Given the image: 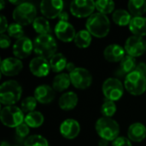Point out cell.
<instances>
[{
    "instance_id": "cell-18",
    "label": "cell",
    "mask_w": 146,
    "mask_h": 146,
    "mask_svg": "<svg viewBox=\"0 0 146 146\" xmlns=\"http://www.w3.org/2000/svg\"><path fill=\"white\" fill-rule=\"evenodd\" d=\"M34 98L38 103L42 104H47L54 100L55 91L52 86L48 85H41L35 89Z\"/></svg>"
},
{
    "instance_id": "cell-17",
    "label": "cell",
    "mask_w": 146,
    "mask_h": 146,
    "mask_svg": "<svg viewBox=\"0 0 146 146\" xmlns=\"http://www.w3.org/2000/svg\"><path fill=\"white\" fill-rule=\"evenodd\" d=\"M80 132V126L79 122L74 119H67L60 125L61 134L68 139H75Z\"/></svg>"
},
{
    "instance_id": "cell-30",
    "label": "cell",
    "mask_w": 146,
    "mask_h": 146,
    "mask_svg": "<svg viewBox=\"0 0 146 146\" xmlns=\"http://www.w3.org/2000/svg\"><path fill=\"white\" fill-rule=\"evenodd\" d=\"M33 27L34 31L37 33H38V35L50 34V22L45 17H41V16L37 17L33 22Z\"/></svg>"
},
{
    "instance_id": "cell-6",
    "label": "cell",
    "mask_w": 146,
    "mask_h": 146,
    "mask_svg": "<svg viewBox=\"0 0 146 146\" xmlns=\"http://www.w3.org/2000/svg\"><path fill=\"white\" fill-rule=\"evenodd\" d=\"M125 89L133 96L142 95L146 91V78L140 72L134 70L124 79Z\"/></svg>"
},
{
    "instance_id": "cell-1",
    "label": "cell",
    "mask_w": 146,
    "mask_h": 146,
    "mask_svg": "<svg viewBox=\"0 0 146 146\" xmlns=\"http://www.w3.org/2000/svg\"><path fill=\"white\" fill-rule=\"evenodd\" d=\"M86 30L94 37L104 38L110 30V21L106 15L99 12L92 14L86 22Z\"/></svg>"
},
{
    "instance_id": "cell-9",
    "label": "cell",
    "mask_w": 146,
    "mask_h": 146,
    "mask_svg": "<svg viewBox=\"0 0 146 146\" xmlns=\"http://www.w3.org/2000/svg\"><path fill=\"white\" fill-rule=\"evenodd\" d=\"M95 9L96 4L92 0H74L70 3V12L79 18L90 17Z\"/></svg>"
},
{
    "instance_id": "cell-39",
    "label": "cell",
    "mask_w": 146,
    "mask_h": 146,
    "mask_svg": "<svg viewBox=\"0 0 146 146\" xmlns=\"http://www.w3.org/2000/svg\"><path fill=\"white\" fill-rule=\"evenodd\" d=\"M8 21L5 18V16H3V15L0 16V33L1 34H3L5 31L8 30Z\"/></svg>"
},
{
    "instance_id": "cell-45",
    "label": "cell",
    "mask_w": 146,
    "mask_h": 146,
    "mask_svg": "<svg viewBox=\"0 0 146 146\" xmlns=\"http://www.w3.org/2000/svg\"><path fill=\"white\" fill-rule=\"evenodd\" d=\"M1 146H10V145H9V144L8 142H6V141H3V142H2V144H1Z\"/></svg>"
},
{
    "instance_id": "cell-12",
    "label": "cell",
    "mask_w": 146,
    "mask_h": 146,
    "mask_svg": "<svg viewBox=\"0 0 146 146\" xmlns=\"http://www.w3.org/2000/svg\"><path fill=\"white\" fill-rule=\"evenodd\" d=\"M64 3L62 0H44L40 3V11L48 19H55L62 12Z\"/></svg>"
},
{
    "instance_id": "cell-13",
    "label": "cell",
    "mask_w": 146,
    "mask_h": 146,
    "mask_svg": "<svg viewBox=\"0 0 146 146\" xmlns=\"http://www.w3.org/2000/svg\"><path fill=\"white\" fill-rule=\"evenodd\" d=\"M55 33L58 39L62 42L69 43L74 40L76 36L75 29L68 21H58L55 27Z\"/></svg>"
},
{
    "instance_id": "cell-4",
    "label": "cell",
    "mask_w": 146,
    "mask_h": 146,
    "mask_svg": "<svg viewBox=\"0 0 146 146\" xmlns=\"http://www.w3.org/2000/svg\"><path fill=\"white\" fill-rule=\"evenodd\" d=\"M96 131L102 139L114 141L120 133V127L116 121L109 117L99 118L95 125Z\"/></svg>"
},
{
    "instance_id": "cell-8",
    "label": "cell",
    "mask_w": 146,
    "mask_h": 146,
    "mask_svg": "<svg viewBox=\"0 0 146 146\" xmlns=\"http://www.w3.org/2000/svg\"><path fill=\"white\" fill-rule=\"evenodd\" d=\"M103 93L108 100L113 102L119 100L124 93L122 82L117 78H109L103 84Z\"/></svg>"
},
{
    "instance_id": "cell-46",
    "label": "cell",
    "mask_w": 146,
    "mask_h": 146,
    "mask_svg": "<svg viewBox=\"0 0 146 146\" xmlns=\"http://www.w3.org/2000/svg\"><path fill=\"white\" fill-rule=\"evenodd\" d=\"M13 146H20V145H13Z\"/></svg>"
},
{
    "instance_id": "cell-40",
    "label": "cell",
    "mask_w": 146,
    "mask_h": 146,
    "mask_svg": "<svg viewBox=\"0 0 146 146\" xmlns=\"http://www.w3.org/2000/svg\"><path fill=\"white\" fill-rule=\"evenodd\" d=\"M135 70H137V71L140 72L141 74H143L146 78V64L145 62H140V63H139V64L137 65Z\"/></svg>"
},
{
    "instance_id": "cell-34",
    "label": "cell",
    "mask_w": 146,
    "mask_h": 146,
    "mask_svg": "<svg viewBox=\"0 0 146 146\" xmlns=\"http://www.w3.org/2000/svg\"><path fill=\"white\" fill-rule=\"evenodd\" d=\"M8 34L9 36H10L11 38H16L17 40L25 37L24 36V30L21 25L18 24V23H11L9 27H8Z\"/></svg>"
},
{
    "instance_id": "cell-32",
    "label": "cell",
    "mask_w": 146,
    "mask_h": 146,
    "mask_svg": "<svg viewBox=\"0 0 146 146\" xmlns=\"http://www.w3.org/2000/svg\"><path fill=\"white\" fill-rule=\"evenodd\" d=\"M24 146H49L48 141L41 135H32L26 139Z\"/></svg>"
},
{
    "instance_id": "cell-7",
    "label": "cell",
    "mask_w": 146,
    "mask_h": 146,
    "mask_svg": "<svg viewBox=\"0 0 146 146\" xmlns=\"http://www.w3.org/2000/svg\"><path fill=\"white\" fill-rule=\"evenodd\" d=\"M2 123L8 127H17L23 123L25 116L23 111L17 106H5L0 114Z\"/></svg>"
},
{
    "instance_id": "cell-15",
    "label": "cell",
    "mask_w": 146,
    "mask_h": 146,
    "mask_svg": "<svg viewBox=\"0 0 146 146\" xmlns=\"http://www.w3.org/2000/svg\"><path fill=\"white\" fill-rule=\"evenodd\" d=\"M22 68V62L16 57H8L1 62V72L5 76H15Z\"/></svg>"
},
{
    "instance_id": "cell-33",
    "label": "cell",
    "mask_w": 146,
    "mask_h": 146,
    "mask_svg": "<svg viewBox=\"0 0 146 146\" xmlns=\"http://www.w3.org/2000/svg\"><path fill=\"white\" fill-rule=\"evenodd\" d=\"M116 110H117V107L115 102L107 99L101 107V113L104 115V117L111 118V116H113L115 114Z\"/></svg>"
},
{
    "instance_id": "cell-11",
    "label": "cell",
    "mask_w": 146,
    "mask_h": 146,
    "mask_svg": "<svg viewBox=\"0 0 146 146\" xmlns=\"http://www.w3.org/2000/svg\"><path fill=\"white\" fill-rule=\"evenodd\" d=\"M124 49L128 56L134 58L139 57L146 51V41L142 37L131 36L127 39Z\"/></svg>"
},
{
    "instance_id": "cell-28",
    "label": "cell",
    "mask_w": 146,
    "mask_h": 146,
    "mask_svg": "<svg viewBox=\"0 0 146 146\" xmlns=\"http://www.w3.org/2000/svg\"><path fill=\"white\" fill-rule=\"evenodd\" d=\"M74 42L80 49L87 48L92 43V34L87 30H80L76 33Z\"/></svg>"
},
{
    "instance_id": "cell-43",
    "label": "cell",
    "mask_w": 146,
    "mask_h": 146,
    "mask_svg": "<svg viewBox=\"0 0 146 146\" xmlns=\"http://www.w3.org/2000/svg\"><path fill=\"white\" fill-rule=\"evenodd\" d=\"M109 143V141H107V140H104V139H101L100 140V142H99V144H98V145L99 146H108V144Z\"/></svg>"
},
{
    "instance_id": "cell-29",
    "label": "cell",
    "mask_w": 146,
    "mask_h": 146,
    "mask_svg": "<svg viewBox=\"0 0 146 146\" xmlns=\"http://www.w3.org/2000/svg\"><path fill=\"white\" fill-rule=\"evenodd\" d=\"M44 121V115L38 111H33L31 113L27 114L24 120L25 123L29 127H33V128H37L42 126Z\"/></svg>"
},
{
    "instance_id": "cell-42",
    "label": "cell",
    "mask_w": 146,
    "mask_h": 146,
    "mask_svg": "<svg viewBox=\"0 0 146 146\" xmlns=\"http://www.w3.org/2000/svg\"><path fill=\"white\" fill-rule=\"evenodd\" d=\"M75 68H76V67H75L74 63H73V62H68V64H67V66H66V69H67L69 73H72Z\"/></svg>"
},
{
    "instance_id": "cell-23",
    "label": "cell",
    "mask_w": 146,
    "mask_h": 146,
    "mask_svg": "<svg viewBox=\"0 0 146 146\" xmlns=\"http://www.w3.org/2000/svg\"><path fill=\"white\" fill-rule=\"evenodd\" d=\"M129 30L133 34L139 37L146 36V18L144 16L133 17L130 24Z\"/></svg>"
},
{
    "instance_id": "cell-20",
    "label": "cell",
    "mask_w": 146,
    "mask_h": 146,
    "mask_svg": "<svg viewBox=\"0 0 146 146\" xmlns=\"http://www.w3.org/2000/svg\"><path fill=\"white\" fill-rule=\"evenodd\" d=\"M127 137L131 141L141 142L146 138L145 126L140 122L132 124L127 130Z\"/></svg>"
},
{
    "instance_id": "cell-2",
    "label": "cell",
    "mask_w": 146,
    "mask_h": 146,
    "mask_svg": "<svg viewBox=\"0 0 146 146\" xmlns=\"http://www.w3.org/2000/svg\"><path fill=\"white\" fill-rule=\"evenodd\" d=\"M57 44L50 34H41L33 42V50L38 56L50 59L56 52Z\"/></svg>"
},
{
    "instance_id": "cell-25",
    "label": "cell",
    "mask_w": 146,
    "mask_h": 146,
    "mask_svg": "<svg viewBox=\"0 0 146 146\" xmlns=\"http://www.w3.org/2000/svg\"><path fill=\"white\" fill-rule=\"evenodd\" d=\"M127 9L133 17H140L146 12V2L145 0H130L127 3Z\"/></svg>"
},
{
    "instance_id": "cell-10",
    "label": "cell",
    "mask_w": 146,
    "mask_h": 146,
    "mask_svg": "<svg viewBox=\"0 0 146 146\" xmlns=\"http://www.w3.org/2000/svg\"><path fill=\"white\" fill-rule=\"evenodd\" d=\"M69 76L71 84L77 89H86L92 83V76L91 73L84 68H76L69 74Z\"/></svg>"
},
{
    "instance_id": "cell-21",
    "label": "cell",
    "mask_w": 146,
    "mask_h": 146,
    "mask_svg": "<svg viewBox=\"0 0 146 146\" xmlns=\"http://www.w3.org/2000/svg\"><path fill=\"white\" fill-rule=\"evenodd\" d=\"M137 64H136V60L134 57L131 56H125L124 58L120 62V65L118 69L116 70V74H118V76L120 77H125L133 72L136 69Z\"/></svg>"
},
{
    "instance_id": "cell-24",
    "label": "cell",
    "mask_w": 146,
    "mask_h": 146,
    "mask_svg": "<svg viewBox=\"0 0 146 146\" xmlns=\"http://www.w3.org/2000/svg\"><path fill=\"white\" fill-rule=\"evenodd\" d=\"M71 84L70 76L65 73H62L57 74L52 82V88L55 92H63L69 87Z\"/></svg>"
},
{
    "instance_id": "cell-31",
    "label": "cell",
    "mask_w": 146,
    "mask_h": 146,
    "mask_svg": "<svg viewBox=\"0 0 146 146\" xmlns=\"http://www.w3.org/2000/svg\"><path fill=\"white\" fill-rule=\"evenodd\" d=\"M95 4L98 11L104 15L112 13L115 9V3L111 0H98L95 2Z\"/></svg>"
},
{
    "instance_id": "cell-35",
    "label": "cell",
    "mask_w": 146,
    "mask_h": 146,
    "mask_svg": "<svg viewBox=\"0 0 146 146\" xmlns=\"http://www.w3.org/2000/svg\"><path fill=\"white\" fill-rule=\"evenodd\" d=\"M37 103L38 101L34 97H27L21 101V110L27 114L35 111L34 110L37 106Z\"/></svg>"
},
{
    "instance_id": "cell-14",
    "label": "cell",
    "mask_w": 146,
    "mask_h": 146,
    "mask_svg": "<svg viewBox=\"0 0 146 146\" xmlns=\"http://www.w3.org/2000/svg\"><path fill=\"white\" fill-rule=\"evenodd\" d=\"M33 50V43L27 37H23L15 41L13 45V54L18 59H24L29 56Z\"/></svg>"
},
{
    "instance_id": "cell-22",
    "label": "cell",
    "mask_w": 146,
    "mask_h": 146,
    "mask_svg": "<svg viewBox=\"0 0 146 146\" xmlns=\"http://www.w3.org/2000/svg\"><path fill=\"white\" fill-rule=\"evenodd\" d=\"M78 104V96L74 92H68L62 94L58 101L59 107L65 111L74 110Z\"/></svg>"
},
{
    "instance_id": "cell-26",
    "label": "cell",
    "mask_w": 146,
    "mask_h": 146,
    "mask_svg": "<svg viewBox=\"0 0 146 146\" xmlns=\"http://www.w3.org/2000/svg\"><path fill=\"white\" fill-rule=\"evenodd\" d=\"M68 62L67 59L62 53H56L50 59V68L55 73H60L66 68Z\"/></svg>"
},
{
    "instance_id": "cell-5",
    "label": "cell",
    "mask_w": 146,
    "mask_h": 146,
    "mask_svg": "<svg viewBox=\"0 0 146 146\" xmlns=\"http://www.w3.org/2000/svg\"><path fill=\"white\" fill-rule=\"evenodd\" d=\"M37 10L35 6L27 2H23L17 5L13 11V19L16 23L21 26H27L34 21L37 18Z\"/></svg>"
},
{
    "instance_id": "cell-19",
    "label": "cell",
    "mask_w": 146,
    "mask_h": 146,
    "mask_svg": "<svg viewBox=\"0 0 146 146\" xmlns=\"http://www.w3.org/2000/svg\"><path fill=\"white\" fill-rule=\"evenodd\" d=\"M125 53V49H123L121 45L113 44L108 45L104 49V58L110 62H118L124 58L126 56Z\"/></svg>"
},
{
    "instance_id": "cell-27",
    "label": "cell",
    "mask_w": 146,
    "mask_h": 146,
    "mask_svg": "<svg viewBox=\"0 0 146 146\" xmlns=\"http://www.w3.org/2000/svg\"><path fill=\"white\" fill-rule=\"evenodd\" d=\"M112 19L115 24L124 27V26L130 24L132 16H131V14L128 11H127L126 9H119L113 12Z\"/></svg>"
},
{
    "instance_id": "cell-41",
    "label": "cell",
    "mask_w": 146,
    "mask_h": 146,
    "mask_svg": "<svg viewBox=\"0 0 146 146\" xmlns=\"http://www.w3.org/2000/svg\"><path fill=\"white\" fill-rule=\"evenodd\" d=\"M58 18H59V21H68L69 16H68V14L66 11H62L60 14V15L58 16Z\"/></svg>"
},
{
    "instance_id": "cell-38",
    "label": "cell",
    "mask_w": 146,
    "mask_h": 146,
    "mask_svg": "<svg viewBox=\"0 0 146 146\" xmlns=\"http://www.w3.org/2000/svg\"><path fill=\"white\" fill-rule=\"evenodd\" d=\"M10 43H11V41H10V38H9L8 35H6L4 33L1 34V36H0V46L2 49L8 48L10 45Z\"/></svg>"
},
{
    "instance_id": "cell-36",
    "label": "cell",
    "mask_w": 146,
    "mask_h": 146,
    "mask_svg": "<svg viewBox=\"0 0 146 146\" xmlns=\"http://www.w3.org/2000/svg\"><path fill=\"white\" fill-rule=\"evenodd\" d=\"M29 134V127L26 123H22L15 128V135L17 139H23Z\"/></svg>"
},
{
    "instance_id": "cell-3",
    "label": "cell",
    "mask_w": 146,
    "mask_h": 146,
    "mask_svg": "<svg viewBox=\"0 0 146 146\" xmlns=\"http://www.w3.org/2000/svg\"><path fill=\"white\" fill-rule=\"evenodd\" d=\"M22 88L15 80H8L0 86V102L5 106L15 104L21 98Z\"/></svg>"
},
{
    "instance_id": "cell-44",
    "label": "cell",
    "mask_w": 146,
    "mask_h": 146,
    "mask_svg": "<svg viewBox=\"0 0 146 146\" xmlns=\"http://www.w3.org/2000/svg\"><path fill=\"white\" fill-rule=\"evenodd\" d=\"M3 8H4V2L3 0H0V9L2 10L3 9Z\"/></svg>"
},
{
    "instance_id": "cell-37",
    "label": "cell",
    "mask_w": 146,
    "mask_h": 146,
    "mask_svg": "<svg viewBox=\"0 0 146 146\" xmlns=\"http://www.w3.org/2000/svg\"><path fill=\"white\" fill-rule=\"evenodd\" d=\"M112 146H133L131 140L126 137H118L112 142Z\"/></svg>"
},
{
    "instance_id": "cell-16",
    "label": "cell",
    "mask_w": 146,
    "mask_h": 146,
    "mask_svg": "<svg viewBox=\"0 0 146 146\" xmlns=\"http://www.w3.org/2000/svg\"><path fill=\"white\" fill-rule=\"evenodd\" d=\"M29 68L31 73L37 77H45L49 74L50 71V62L47 59L37 56L32 59L29 64Z\"/></svg>"
}]
</instances>
